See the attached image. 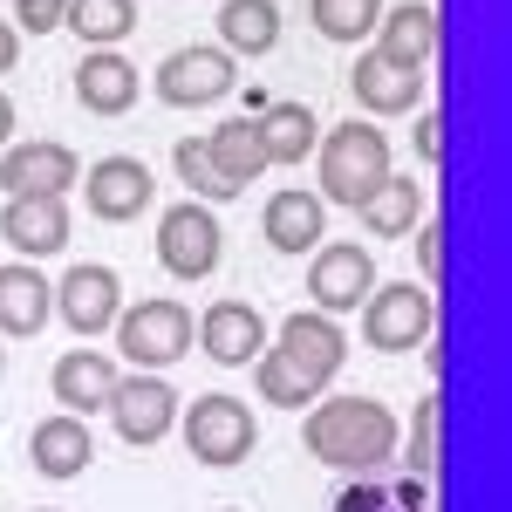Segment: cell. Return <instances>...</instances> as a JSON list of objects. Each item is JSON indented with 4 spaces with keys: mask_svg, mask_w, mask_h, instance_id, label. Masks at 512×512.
I'll list each match as a JSON object with an SVG mask.
<instances>
[{
    "mask_svg": "<svg viewBox=\"0 0 512 512\" xmlns=\"http://www.w3.org/2000/svg\"><path fill=\"white\" fill-rule=\"evenodd\" d=\"M301 444L328 472H376V465L396 458V417L376 396H328V403L308 410Z\"/></svg>",
    "mask_w": 512,
    "mask_h": 512,
    "instance_id": "cell-1",
    "label": "cell"
},
{
    "mask_svg": "<svg viewBox=\"0 0 512 512\" xmlns=\"http://www.w3.org/2000/svg\"><path fill=\"white\" fill-rule=\"evenodd\" d=\"M390 178V137L376 130V123H335L328 137H321V205H362V198L376 192Z\"/></svg>",
    "mask_w": 512,
    "mask_h": 512,
    "instance_id": "cell-2",
    "label": "cell"
},
{
    "mask_svg": "<svg viewBox=\"0 0 512 512\" xmlns=\"http://www.w3.org/2000/svg\"><path fill=\"white\" fill-rule=\"evenodd\" d=\"M192 335H198L192 308H185V301H164V294H151V301H137V308L117 315V349H123V362H137L144 376H158L178 355H192Z\"/></svg>",
    "mask_w": 512,
    "mask_h": 512,
    "instance_id": "cell-3",
    "label": "cell"
},
{
    "mask_svg": "<svg viewBox=\"0 0 512 512\" xmlns=\"http://www.w3.org/2000/svg\"><path fill=\"white\" fill-rule=\"evenodd\" d=\"M431 321H437L431 287L396 280V287H376V294L362 301V342H369V349H383V355L424 349V342H431Z\"/></svg>",
    "mask_w": 512,
    "mask_h": 512,
    "instance_id": "cell-4",
    "label": "cell"
},
{
    "mask_svg": "<svg viewBox=\"0 0 512 512\" xmlns=\"http://www.w3.org/2000/svg\"><path fill=\"white\" fill-rule=\"evenodd\" d=\"M267 349L308 383V390H328L335 376H342V362H349V342H342V328H335V315H315V308H301V315H287L267 335Z\"/></svg>",
    "mask_w": 512,
    "mask_h": 512,
    "instance_id": "cell-5",
    "label": "cell"
},
{
    "mask_svg": "<svg viewBox=\"0 0 512 512\" xmlns=\"http://www.w3.org/2000/svg\"><path fill=\"white\" fill-rule=\"evenodd\" d=\"M253 410L239 403V396H198L192 410H185V451H192L198 465H212V472H226L239 458H253Z\"/></svg>",
    "mask_w": 512,
    "mask_h": 512,
    "instance_id": "cell-6",
    "label": "cell"
},
{
    "mask_svg": "<svg viewBox=\"0 0 512 512\" xmlns=\"http://www.w3.org/2000/svg\"><path fill=\"white\" fill-rule=\"evenodd\" d=\"M219 253H226V233H219L212 205L185 198V205H171L158 219V260H164L171 280H205L219 267Z\"/></svg>",
    "mask_w": 512,
    "mask_h": 512,
    "instance_id": "cell-7",
    "label": "cell"
},
{
    "mask_svg": "<svg viewBox=\"0 0 512 512\" xmlns=\"http://www.w3.org/2000/svg\"><path fill=\"white\" fill-rule=\"evenodd\" d=\"M308 294H315V315H355V308L376 294V260H369V246H355V239L315 246Z\"/></svg>",
    "mask_w": 512,
    "mask_h": 512,
    "instance_id": "cell-8",
    "label": "cell"
},
{
    "mask_svg": "<svg viewBox=\"0 0 512 512\" xmlns=\"http://www.w3.org/2000/svg\"><path fill=\"white\" fill-rule=\"evenodd\" d=\"M69 185H82V158L55 137L0 151V192L7 198H69Z\"/></svg>",
    "mask_w": 512,
    "mask_h": 512,
    "instance_id": "cell-9",
    "label": "cell"
},
{
    "mask_svg": "<svg viewBox=\"0 0 512 512\" xmlns=\"http://www.w3.org/2000/svg\"><path fill=\"white\" fill-rule=\"evenodd\" d=\"M82 198H89V219H103V226H130V219H144L151 212V164L144 158H96L89 164V178H82Z\"/></svg>",
    "mask_w": 512,
    "mask_h": 512,
    "instance_id": "cell-10",
    "label": "cell"
},
{
    "mask_svg": "<svg viewBox=\"0 0 512 512\" xmlns=\"http://www.w3.org/2000/svg\"><path fill=\"white\" fill-rule=\"evenodd\" d=\"M233 55L226 48H171L158 62V96L171 110H198V103H219L233 96Z\"/></svg>",
    "mask_w": 512,
    "mask_h": 512,
    "instance_id": "cell-11",
    "label": "cell"
},
{
    "mask_svg": "<svg viewBox=\"0 0 512 512\" xmlns=\"http://www.w3.org/2000/svg\"><path fill=\"white\" fill-rule=\"evenodd\" d=\"M55 315L69 321L82 342H89V335H103V328H117L123 280L110 274V267H96V260H82V267H69V274L55 280Z\"/></svg>",
    "mask_w": 512,
    "mask_h": 512,
    "instance_id": "cell-12",
    "label": "cell"
},
{
    "mask_svg": "<svg viewBox=\"0 0 512 512\" xmlns=\"http://www.w3.org/2000/svg\"><path fill=\"white\" fill-rule=\"evenodd\" d=\"M110 417H117V437L123 444H137V451H151L158 437H171L178 424V390L164 383V376H123L117 396H110Z\"/></svg>",
    "mask_w": 512,
    "mask_h": 512,
    "instance_id": "cell-13",
    "label": "cell"
},
{
    "mask_svg": "<svg viewBox=\"0 0 512 512\" xmlns=\"http://www.w3.org/2000/svg\"><path fill=\"white\" fill-rule=\"evenodd\" d=\"M376 62H390V69H410V76H424L437 55V7L431 0H403V7H383V21H376V48H369Z\"/></svg>",
    "mask_w": 512,
    "mask_h": 512,
    "instance_id": "cell-14",
    "label": "cell"
},
{
    "mask_svg": "<svg viewBox=\"0 0 512 512\" xmlns=\"http://www.w3.org/2000/svg\"><path fill=\"white\" fill-rule=\"evenodd\" d=\"M198 349L212 355V362H226V369H246V362H260L267 349V321L253 301H212L205 315H198Z\"/></svg>",
    "mask_w": 512,
    "mask_h": 512,
    "instance_id": "cell-15",
    "label": "cell"
},
{
    "mask_svg": "<svg viewBox=\"0 0 512 512\" xmlns=\"http://www.w3.org/2000/svg\"><path fill=\"white\" fill-rule=\"evenodd\" d=\"M117 383H123V369H117V362H110L103 349H69L62 362H55V376H48V390H55V403H62L69 417L110 410Z\"/></svg>",
    "mask_w": 512,
    "mask_h": 512,
    "instance_id": "cell-16",
    "label": "cell"
},
{
    "mask_svg": "<svg viewBox=\"0 0 512 512\" xmlns=\"http://www.w3.org/2000/svg\"><path fill=\"white\" fill-rule=\"evenodd\" d=\"M0 239L21 260H48L69 246V205L62 198H7L0 205Z\"/></svg>",
    "mask_w": 512,
    "mask_h": 512,
    "instance_id": "cell-17",
    "label": "cell"
},
{
    "mask_svg": "<svg viewBox=\"0 0 512 512\" xmlns=\"http://www.w3.org/2000/svg\"><path fill=\"white\" fill-rule=\"evenodd\" d=\"M89 458H96V437H89V424L69 417V410L41 417L35 437H28V465H35L41 478H82V472H89Z\"/></svg>",
    "mask_w": 512,
    "mask_h": 512,
    "instance_id": "cell-18",
    "label": "cell"
},
{
    "mask_svg": "<svg viewBox=\"0 0 512 512\" xmlns=\"http://www.w3.org/2000/svg\"><path fill=\"white\" fill-rule=\"evenodd\" d=\"M137 69L123 62L117 48H89L76 62V103L89 110V117H123L130 103H137Z\"/></svg>",
    "mask_w": 512,
    "mask_h": 512,
    "instance_id": "cell-19",
    "label": "cell"
},
{
    "mask_svg": "<svg viewBox=\"0 0 512 512\" xmlns=\"http://www.w3.org/2000/svg\"><path fill=\"white\" fill-rule=\"evenodd\" d=\"M55 315V287L35 274V260L0 267V335H41Z\"/></svg>",
    "mask_w": 512,
    "mask_h": 512,
    "instance_id": "cell-20",
    "label": "cell"
},
{
    "mask_svg": "<svg viewBox=\"0 0 512 512\" xmlns=\"http://www.w3.org/2000/svg\"><path fill=\"white\" fill-rule=\"evenodd\" d=\"M321 205L315 192H301V185H287V192L267 198V219H260V233H267V246L274 253H315L321 246Z\"/></svg>",
    "mask_w": 512,
    "mask_h": 512,
    "instance_id": "cell-21",
    "label": "cell"
},
{
    "mask_svg": "<svg viewBox=\"0 0 512 512\" xmlns=\"http://www.w3.org/2000/svg\"><path fill=\"white\" fill-rule=\"evenodd\" d=\"M349 89H355V103H362L369 117H403V110H417L424 76H410V69H390V62H376V55H362V62L349 69Z\"/></svg>",
    "mask_w": 512,
    "mask_h": 512,
    "instance_id": "cell-22",
    "label": "cell"
},
{
    "mask_svg": "<svg viewBox=\"0 0 512 512\" xmlns=\"http://www.w3.org/2000/svg\"><path fill=\"white\" fill-rule=\"evenodd\" d=\"M253 130H260L267 164H308V151L321 144V123H315L308 103H274V110L253 117Z\"/></svg>",
    "mask_w": 512,
    "mask_h": 512,
    "instance_id": "cell-23",
    "label": "cell"
},
{
    "mask_svg": "<svg viewBox=\"0 0 512 512\" xmlns=\"http://www.w3.org/2000/svg\"><path fill=\"white\" fill-rule=\"evenodd\" d=\"M205 158H212V171H219L233 192H246V185L267 171V151H260V130H253V117L219 123V130L205 137Z\"/></svg>",
    "mask_w": 512,
    "mask_h": 512,
    "instance_id": "cell-24",
    "label": "cell"
},
{
    "mask_svg": "<svg viewBox=\"0 0 512 512\" xmlns=\"http://www.w3.org/2000/svg\"><path fill=\"white\" fill-rule=\"evenodd\" d=\"M355 212H362V226H369L376 239H403V233H417V219H424V185H417V178H396V171H390V178L362 198Z\"/></svg>",
    "mask_w": 512,
    "mask_h": 512,
    "instance_id": "cell-25",
    "label": "cell"
},
{
    "mask_svg": "<svg viewBox=\"0 0 512 512\" xmlns=\"http://www.w3.org/2000/svg\"><path fill=\"white\" fill-rule=\"evenodd\" d=\"M280 41L274 0H219V48L226 55H267Z\"/></svg>",
    "mask_w": 512,
    "mask_h": 512,
    "instance_id": "cell-26",
    "label": "cell"
},
{
    "mask_svg": "<svg viewBox=\"0 0 512 512\" xmlns=\"http://www.w3.org/2000/svg\"><path fill=\"white\" fill-rule=\"evenodd\" d=\"M62 28H76L82 48H117L137 28V0H69V21Z\"/></svg>",
    "mask_w": 512,
    "mask_h": 512,
    "instance_id": "cell-27",
    "label": "cell"
},
{
    "mask_svg": "<svg viewBox=\"0 0 512 512\" xmlns=\"http://www.w3.org/2000/svg\"><path fill=\"white\" fill-rule=\"evenodd\" d=\"M308 21H315L321 41H342V48H355V41L376 35L383 0H308Z\"/></svg>",
    "mask_w": 512,
    "mask_h": 512,
    "instance_id": "cell-28",
    "label": "cell"
},
{
    "mask_svg": "<svg viewBox=\"0 0 512 512\" xmlns=\"http://www.w3.org/2000/svg\"><path fill=\"white\" fill-rule=\"evenodd\" d=\"M171 164H178V178L192 185L198 205H219V198H233V185L212 171V158H205V144L198 137H178V151H171Z\"/></svg>",
    "mask_w": 512,
    "mask_h": 512,
    "instance_id": "cell-29",
    "label": "cell"
},
{
    "mask_svg": "<svg viewBox=\"0 0 512 512\" xmlns=\"http://www.w3.org/2000/svg\"><path fill=\"white\" fill-rule=\"evenodd\" d=\"M253 383H260V396H267V403H287V410H308V403H315V390H308V383H301V376H294V369H287L274 349H260V362H253Z\"/></svg>",
    "mask_w": 512,
    "mask_h": 512,
    "instance_id": "cell-30",
    "label": "cell"
},
{
    "mask_svg": "<svg viewBox=\"0 0 512 512\" xmlns=\"http://www.w3.org/2000/svg\"><path fill=\"white\" fill-rule=\"evenodd\" d=\"M437 417H444V396H424L417 403V424H410V465L424 478L437 472Z\"/></svg>",
    "mask_w": 512,
    "mask_h": 512,
    "instance_id": "cell-31",
    "label": "cell"
},
{
    "mask_svg": "<svg viewBox=\"0 0 512 512\" xmlns=\"http://www.w3.org/2000/svg\"><path fill=\"white\" fill-rule=\"evenodd\" d=\"M14 21H21L28 35H55V28L69 21V0H14Z\"/></svg>",
    "mask_w": 512,
    "mask_h": 512,
    "instance_id": "cell-32",
    "label": "cell"
},
{
    "mask_svg": "<svg viewBox=\"0 0 512 512\" xmlns=\"http://www.w3.org/2000/svg\"><path fill=\"white\" fill-rule=\"evenodd\" d=\"M417 260H424V287H437V274H444V226L437 219H417Z\"/></svg>",
    "mask_w": 512,
    "mask_h": 512,
    "instance_id": "cell-33",
    "label": "cell"
},
{
    "mask_svg": "<svg viewBox=\"0 0 512 512\" xmlns=\"http://www.w3.org/2000/svg\"><path fill=\"white\" fill-rule=\"evenodd\" d=\"M437 130H444V117H437V110H424V117H417V158H424V164L444 158V137H437Z\"/></svg>",
    "mask_w": 512,
    "mask_h": 512,
    "instance_id": "cell-34",
    "label": "cell"
},
{
    "mask_svg": "<svg viewBox=\"0 0 512 512\" xmlns=\"http://www.w3.org/2000/svg\"><path fill=\"white\" fill-rule=\"evenodd\" d=\"M21 62V35H14V21H0V76Z\"/></svg>",
    "mask_w": 512,
    "mask_h": 512,
    "instance_id": "cell-35",
    "label": "cell"
},
{
    "mask_svg": "<svg viewBox=\"0 0 512 512\" xmlns=\"http://www.w3.org/2000/svg\"><path fill=\"white\" fill-rule=\"evenodd\" d=\"M7 144H14V103L0 96V151H7Z\"/></svg>",
    "mask_w": 512,
    "mask_h": 512,
    "instance_id": "cell-36",
    "label": "cell"
},
{
    "mask_svg": "<svg viewBox=\"0 0 512 512\" xmlns=\"http://www.w3.org/2000/svg\"><path fill=\"white\" fill-rule=\"evenodd\" d=\"M0 369H7V349H0Z\"/></svg>",
    "mask_w": 512,
    "mask_h": 512,
    "instance_id": "cell-37",
    "label": "cell"
},
{
    "mask_svg": "<svg viewBox=\"0 0 512 512\" xmlns=\"http://www.w3.org/2000/svg\"><path fill=\"white\" fill-rule=\"evenodd\" d=\"M226 512H233V506H226Z\"/></svg>",
    "mask_w": 512,
    "mask_h": 512,
    "instance_id": "cell-38",
    "label": "cell"
}]
</instances>
